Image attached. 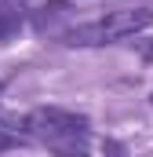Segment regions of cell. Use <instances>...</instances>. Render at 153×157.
<instances>
[{
  "mask_svg": "<svg viewBox=\"0 0 153 157\" xmlns=\"http://www.w3.org/2000/svg\"><path fill=\"white\" fill-rule=\"evenodd\" d=\"M146 26H153L150 7H120V11H110L106 18H95V22H84V26L66 29L62 44L66 48H102V44H117L124 37H135Z\"/></svg>",
  "mask_w": 153,
  "mask_h": 157,
  "instance_id": "6da1fadb",
  "label": "cell"
},
{
  "mask_svg": "<svg viewBox=\"0 0 153 157\" xmlns=\"http://www.w3.org/2000/svg\"><path fill=\"white\" fill-rule=\"evenodd\" d=\"M69 15H73V7L69 4H44V7H37L33 11V29L37 33H55L62 22H69Z\"/></svg>",
  "mask_w": 153,
  "mask_h": 157,
  "instance_id": "3957f363",
  "label": "cell"
},
{
  "mask_svg": "<svg viewBox=\"0 0 153 157\" xmlns=\"http://www.w3.org/2000/svg\"><path fill=\"white\" fill-rule=\"evenodd\" d=\"M18 26H22V11L0 7V40H7L11 33H18Z\"/></svg>",
  "mask_w": 153,
  "mask_h": 157,
  "instance_id": "277c9868",
  "label": "cell"
},
{
  "mask_svg": "<svg viewBox=\"0 0 153 157\" xmlns=\"http://www.w3.org/2000/svg\"><path fill=\"white\" fill-rule=\"evenodd\" d=\"M0 95H4V80H0Z\"/></svg>",
  "mask_w": 153,
  "mask_h": 157,
  "instance_id": "52a82bcc",
  "label": "cell"
},
{
  "mask_svg": "<svg viewBox=\"0 0 153 157\" xmlns=\"http://www.w3.org/2000/svg\"><path fill=\"white\" fill-rule=\"evenodd\" d=\"M26 132L47 143L58 157H88V117H76L69 110H37L26 121Z\"/></svg>",
  "mask_w": 153,
  "mask_h": 157,
  "instance_id": "7a4b0ae2",
  "label": "cell"
},
{
  "mask_svg": "<svg viewBox=\"0 0 153 157\" xmlns=\"http://www.w3.org/2000/svg\"><path fill=\"white\" fill-rule=\"evenodd\" d=\"M146 62H153V44H150V48H146Z\"/></svg>",
  "mask_w": 153,
  "mask_h": 157,
  "instance_id": "8992f818",
  "label": "cell"
},
{
  "mask_svg": "<svg viewBox=\"0 0 153 157\" xmlns=\"http://www.w3.org/2000/svg\"><path fill=\"white\" fill-rule=\"evenodd\" d=\"M11 146H18V139H15V135H7V132H0V154H4V150H11Z\"/></svg>",
  "mask_w": 153,
  "mask_h": 157,
  "instance_id": "5b68a950",
  "label": "cell"
}]
</instances>
